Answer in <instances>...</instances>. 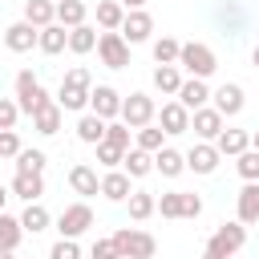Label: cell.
Instances as JSON below:
<instances>
[{
  "instance_id": "obj_1",
  "label": "cell",
  "mask_w": 259,
  "mask_h": 259,
  "mask_svg": "<svg viewBox=\"0 0 259 259\" xmlns=\"http://www.w3.org/2000/svg\"><path fill=\"white\" fill-rule=\"evenodd\" d=\"M16 105H20V113H28V117L40 113L45 105H53L49 93L40 89V81L32 77V69H20V73H16Z\"/></svg>"
},
{
  "instance_id": "obj_2",
  "label": "cell",
  "mask_w": 259,
  "mask_h": 259,
  "mask_svg": "<svg viewBox=\"0 0 259 259\" xmlns=\"http://www.w3.org/2000/svg\"><path fill=\"white\" fill-rule=\"evenodd\" d=\"M178 65L190 73V77H198V81H206L214 69H219V61H214V53L206 49V45H198V40H190V45H182V53H178Z\"/></svg>"
},
{
  "instance_id": "obj_3",
  "label": "cell",
  "mask_w": 259,
  "mask_h": 259,
  "mask_svg": "<svg viewBox=\"0 0 259 259\" xmlns=\"http://www.w3.org/2000/svg\"><path fill=\"white\" fill-rule=\"evenodd\" d=\"M243 243H247V227H243V223H223V227L210 235L206 251H210L214 259H231V255H235Z\"/></svg>"
},
{
  "instance_id": "obj_4",
  "label": "cell",
  "mask_w": 259,
  "mask_h": 259,
  "mask_svg": "<svg viewBox=\"0 0 259 259\" xmlns=\"http://www.w3.org/2000/svg\"><path fill=\"white\" fill-rule=\"evenodd\" d=\"M113 243H117L121 259H154V251H158L154 235H146V231H130V227H121V231L113 235Z\"/></svg>"
},
{
  "instance_id": "obj_5",
  "label": "cell",
  "mask_w": 259,
  "mask_h": 259,
  "mask_svg": "<svg viewBox=\"0 0 259 259\" xmlns=\"http://www.w3.org/2000/svg\"><path fill=\"white\" fill-rule=\"evenodd\" d=\"M97 57H101L105 69H125V65H130V45H125V36H121V32H101V36H97Z\"/></svg>"
},
{
  "instance_id": "obj_6",
  "label": "cell",
  "mask_w": 259,
  "mask_h": 259,
  "mask_svg": "<svg viewBox=\"0 0 259 259\" xmlns=\"http://www.w3.org/2000/svg\"><path fill=\"white\" fill-rule=\"evenodd\" d=\"M89 227H93V210H89V202H73V206H65L61 219H57L61 239H77V235H85Z\"/></svg>"
},
{
  "instance_id": "obj_7",
  "label": "cell",
  "mask_w": 259,
  "mask_h": 259,
  "mask_svg": "<svg viewBox=\"0 0 259 259\" xmlns=\"http://www.w3.org/2000/svg\"><path fill=\"white\" fill-rule=\"evenodd\" d=\"M121 121H125L130 130H146V125L154 121V97H146V93H130V97L121 101Z\"/></svg>"
},
{
  "instance_id": "obj_8",
  "label": "cell",
  "mask_w": 259,
  "mask_h": 259,
  "mask_svg": "<svg viewBox=\"0 0 259 259\" xmlns=\"http://www.w3.org/2000/svg\"><path fill=\"white\" fill-rule=\"evenodd\" d=\"M89 109H93L101 121L121 117V97H117V89H113V85H97V89L89 93Z\"/></svg>"
},
{
  "instance_id": "obj_9",
  "label": "cell",
  "mask_w": 259,
  "mask_h": 259,
  "mask_svg": "<svg viewBox=\"0 0 259 259\" xmlns=\"http://www.w3.org/2000/svg\"><path fill=\"white\" fill-rule=\"evenodd\" d=\"M36 40H40V28H32L28 20H16V24L4 28V45H8L12 53H28Z\"/></svg>"
},
{
  "instance_id": "obj_10",
  "label": "cell",
  "mask_w": 259,
  "mask_h": 259,
  "mask_svg": "<svg viewBox=\"0 0 259 259\" xmlns=\"http://www.w3.org/2000/svg\"><path fill=\"white\" fill-rule=\"evenodd\" d=\"M190 130L198 134V138H206V142H219V134H223V113L219 109H194V117H190Z\"/></svg>"
},
{
  "instance_id": "obj_11",
  "label": "cell",
  "mask_w": 259,
  "mask_h": 259,
  "mask_svg": "<svg viewBox=\"0 0 259 259\" xmlns=\"http://www.w3.org/2000/svg\"><path fill=\"white\" fill-rule=\"evenodd\" d=\"M154 32V20H150V12L146 8H138V12H125V24H121V36H125V45H138V40H146Z\"/></svg>"
},
{
  "instance_id": "obj_12",
  "label": "cell",
  "mask_w": 259,
  "mask_h": 259,
  "mask_svg": "<svg viewBox=\"0 0 259 259\" xmlns=\"http://www.w3.org/2000/svg\"><path fill=\"white\" fill-rule=\"evenodd\" d=\"M219 158H223V154H219L210 142H198V146L186 154V166H190L194 174H214V170H219Z\"/></svg>"
},
{
  "instance_id": "obj_13",
  "label": "cell",
  "mask_w": 259,
  "mask_h": 259,
  "mask_svg": "<svg viewBox=\"0 0 259 259\" xmlns=\"http://www.w3.org/2000/svg\"><path fill=\"white\" fill-rule=\"evenodd\" d=\"M69 186L77 190V194H101V178H97V170L93 166H85V162H77L73 170H69Z\"/></svg>"
},
{
  "instance_id": "obj_14",
  "label": "cell",
  "mask_w": 259,
  "mask_h": 259,
  "mask_svg": "<svg viewBox=\"0 0 259 259\" xmlns=\"http://www.w3.org/2000/svg\"><path fill=\"white\" fill-rule=\"evenodd\" d=\"M210 97H214V109H219L223 117H235V113H243V89H239V85H219Z\"/></svg>"
},
{
  "instance_id": "obj_15",
  "label": "cell",
  "mask_w": 259,
  "mask_h": 259,
  "mask_svg": "<svg viewBox=\"0 0 259 259\" xmlns=\"http://www.w3.org/2000/svg\"><path fill=\"white\" fill-rule=\"evenodd\" d=\"M162 130L166 134H186L190 130V109L182 101H166L162 105Z\"/></svg>"
},
{
  "instance_id": "obj_16",
  "label": "cell",
  "mask_w": 259,
  "mask_h": 259,
  "mask_svg": "<svg viewBox=\"0 0 259 259\" xmlns=\"http://www.w3.org/2000/svg\"><path fill=\"white\" fill-rule=\"evenodd\" d=\"M101 194L109 198V202H125L134 190H130V174L125 170H109L105 178H101Z\"/></svg>"
},
{
  "instance_id": "obj_17",
  "label": "cell",
  "mask_w": 259,
  "mask_h": 259,
  "mask_svg": "<svg viewBox=\"0 0 259 259\" xmlns=\"http://www.w3.org/2000/svg\"><path fill=\"white\" fill-rule=\"evenodd\" d=\"M24 20L32 28H49V24H57V4L53 0H28L24 4Z\"/></svg>"
},
{
  "instance_id": "obj_18",
  "label": "cell",
  "mask_w": 259,
  "mask_h": 259,
  "mask_svg": "<svg viewBox=\"0 0 259 259\" xmlns=\"http://www.w3.org/2000/svg\"><path fill=\"white\" fill-rule=\"evenodd\" d=\"M36 49H40V53H49V57H57L61 49H69V28H65V24H49V28H40Z\"/></svg>"
},
{
  "instance_id": "obj_19",
  "label": "cell",
  "mask_w": 259,
  "mask_h": 259,
  "mask_svg": "<svg viewBox=\"0 0 259 259\" xmlns=\"http://www.w3.org/2000/svg\"><path fill=\"white\" fill-rule=\"evenodd\" d=\"M178 101H182L186 109H202V105L210 101V89H206V81H198V77L182 81V89H178Z\"/></svg>"
},
{
  "instance_id": "obj_20",
  "label": "cell",
  "mask_w": 259,
  "mask_h": 259,
  "mask_svg": "<svg viewBox=\"0 0 259 259\" xmlns=\"http://www.w3.org/2000/svg\"><path fill=\"white\" fill-rule=\"evenodd\" d=\"M214 150H219V154L239 158L243 150H251V134H247V130H223V134H219V142H214Z\"/></svg>"
},
{
  "instance_id": "obj_21",
  "label": "cell",
  "mask_w": 259,
  "mask_h": 259,
  "mask_svg": "<svg viewBox=\"0 0 259 259\" xmlns=\"http://www.w3.org/2000/svg\"><path fill=\"white\" fill-rule=\"evenodd\" d=\"M154 170H158V174H166V178H178V174L186 170V154H178V150L162 146V150L154 154Z\"/></svg>"
},
{
  "instance_id": "obj_22",
  "label": "cell",
  "mask_w": 259,
  "mask_h": 259,
  "mask_svg": "<svg viewBox=\"0 0 259 259\" xmlns=\"http://www.w3.org/2000/svg\"><path fill=\"white\" fill-rule=\"evenodd\" d=\"M239 223H259V182H247L239 190Z\"/></svg>"
},
{
  "instance_id": "obj_23",
  "label": "cell",
  "mask_w": 259,
  "mask_h": 259,
  "mask_svg": "<svg viewBox=\"0 0 259 259\" xmlns=\"http://www.w3.org/2000/svg\"><path fill=\"white\" fill-rule=\"evenodd\" d=\"M105 125H109V121H101L97 113H85V117L77 121V138H81L85 146H101V142H105Z\"/></svg>"
},
{
  "instance_id": "obj_24",
  "label": "cell",
  "mask_w": 259,
  "mask_h": 259,
  "mask_svg": "<svg viewBox=\"0 0 259 259\" xmlns=\"http://www.w3.org/2000/svg\"><path fill=\"white\" fill-rule=\"evenodd\" d=\"M12 194L24 198V202H36V198L45 194V178H40V174H16V178H12Z\"/></svg>"
},
{
  "instance_id": "obj_25",
  "label": "cell",
  "mask_w": 259,
  "mask_h": 259,
  "mask_svg": "<svg viewBox=\"0 0 259 259\" xmlns=\"http://www.w3.org/2000/svg\"><path fill=\"white\" fill-rule=\"evenodd\" d=\"M97 24H101L105 32H117V28L125 24V8H121L117 0H101V4H97Z\"/></svg>"
},
{
  "instance_id": "obj_26",
  "label": "cell",
  "mask_w": 259,
  "mask_h": 259,
  "mask_svg": "<svg viewBox=\"0 0 259 259\" xmlns=\"http://www.w3.org/2000/svg\"><path fill=\"white\" fill-rule=\"evenodd\" d=\"M89 93H93V89H85V85H69V81H61L57 105H61V109H85V105H89Z\"/></svg>"
},
{
  "instance_id": "obj_27",
  "label": "cell",
  "mask_w": 259,
  "mask_h": 259,
  "mask_svg": "<svg viewBox=\"0 0 259 259\" xmlns=\"http://www.w3.org/2000/svg\"><path fill=\"white\" fill-rule=\"evenodd\" d=\"M32 130H36V134H45V138H53V134L61 130V105L53 101V105H45L40 113H32Z\"/></svg>"
},
{
  "instance_id": "obj_28",
  "label": "cell",
  "mask_w": 259,
  "mask_h": 259,
  "mask_svg": "<svg viewBox=\"0 0 259 259\" xmlns=\"http://www.w3.org/2000/svg\"><path fill=\"white\" fill-rule=\"evenodd\" d=\"M125 174L130 178H146L150 170H154V154H146V150H125Z\"/></svg>"
},
{
  "instance_id": "obj_29",
  "label": "cell",
  "mask_w": 259,
  "mask_h": 259,
  "mask_svg": "<svg viewBox=\"0 0 259 259\" xmlns=\"http://www.w3.org/2000/svg\"><path fill=\"white\" fill-rule=\"evenodd\" d=\"M125 202H130V219H138V223H142V219H150V214L158 210V198H154L150 190H134Z\"/></svg>"
},
{
  "instance_id": "obj_30",
  "label": "cell",
  "mask_w": 259,
  "mask_h": 259,
  "mask_svg": "<svg viewBox=\"0 0 259 259\" xmlns=\"http://www.w3.org/2000/svg\"><path fill=\"white\" fill-rule=\"evenodd\" d=\"M57 24L81 28V24H85V4H81V0H61V4H57Z\"/></svg>"
},
{
  "instance_id": "obj_31",
  "label": "cell",
  "mask_w": 259,
  "mask_h": 259,
  "mask_svg": "<svg viewBox=\"0 0 259 259\" xmlns=\"http://www.w3.org/2000/svg\"><path fill=\"white\" fill-rule=\"evenodd\" d=\"M20 235H24L20 219H12V214H0V251H16V247H20Z\"/></svg>"
},
{
  "instance_id": "obj_32",
  "label": "cell",
  "mask_w": 259,
  "mask_h": 259,
  "mask_svg": "<svg viewBox=\"0 0 259 259\" xmlns=\"http://www.w3.org/2000/svg\"><path fill=\"white\" fill-rule=\"evenodd\" d=\"M154 85H158L162 93H174V97H178V89H182L178 65H158V69H154Z\"/></svg>"
},
{
  "instance_id": "obj_33",
  "label": "cell",
  "mask_w": 259,
  "mask_h": 259,
  "mask_svg": "<svg viewBox=\"0 0 259 259\" xmlns=\"http://www.w3.org/2000/svg\"><path fill=\"white\" fill-rule=\"evenodd\" d=\"M69 49H73V53H93V49H97V32H93L89 24L69 28Z\"/></svg>"
},
{
  "instance_id": "obj_34",
  "label": "cell",
  "mask_w": 259,
  "mask_h": 259,
  "mask_svg": "<svg viewBox=\"0 0 259 259\" xmlns=\"http://www.w3.org/2000/svg\"><path fill=\"white\" fill-rule=\"evenodd\" d=\"M178 53H182V45L174 36H158L154 40V61L158 65H178Z\"/></svg>"
},
{
  "instance_id": "obj_35",
  "label": "cell",
  "mask_w": 259,
  "mask_h": 259,
  "mask_svg": "<svg viewBox=\"0 0 259 259\" xmlns=\"http://www.w3.org/2000/svg\"><path fill=\"white\" fill-rule=\"evenodd\" d=\"M20 227H24V231H32V235H36V231H45V227H49V210H45L40 202H28V206H24V214H20Z\"/></svg>"
},
{
  "instance_id": "obj_36",
  "label": "cell",
  "mask_w": 259,
  "mask_h": 259,
  "mask_svg": "<svg viewBox=\"0 0 259 259\" xmlns=\"http://www.w3.org/2000/svg\"><path fill=\"white\" fill-rule=\"evenodd\" d=\"M45 170V154L40 150H20L16 154V174H40Z\"/></svg>"
},
{
  "instance_id": "obj_37",
  "label": "cell",
  "mask_w": 259,
  "mask_h": 259,
  "mask_svg": "<svg viewBox=\"0 0 259 259\" xmlns=\"http://www.w3.org/2000/svg\"><path fill=\"white\" fill-rule=\"evenodd\" d=\"M235 166H239V174H243V182H259V150H243Z\"/></svg>"
},
{
  "instance_id": "obj_38",
  "label": "cell",
  "mask_w": 259,
  "mask_h": 259,
  "mask_svg": "<svg viewBox=\"0 0 259 259\" xmlns=\"http://www.w3.org/2000/svg\"><path fill=\"white\" fill-rule=\"evenodd\" d=\"M162 138H166V130H154V125H146V130H138V150H146V154H158V150H162Z\"/></svg>"
},
{
  "instance_id": "obj_39",
  "label": "cell",
  "mask_w": 259,
  "mask_h": 259,
  "mask_svg": "<svg viewBox=\"0 0 259 259\" xmlns=\"http://www.w3.org/2000/svg\"><path fill=\"white\" fill-rule=\"evenodd\" d=\"M105 142L117 146V150H130V125L125 121H109L105 125Z\"/></svg>"
},
{
  "instance_id": "obj_40",
  "label": "cell",
  "mask_w": 259,
  "mask_h": 259,
  "mask_svg": "<svg viewBox=\"0 0 259 259\" xmlns=\"http://www.w3.org/2000/svg\"><path fill=\"white\" fill-rule=\"evenodd\" d=\"M158 210H162V219H182V190L162 194L158 198Z\"/></svg>"
},
{
  "instance_id": "obj_41",
  "label": "cell",
  "mask_w": 259,
  "mask_h": 259,
  "mask_svg": "<svg viewBox=\"0 0 259 259\" xmlns=\"http://www.w3.org/2000/svg\"><path fill=\"white\" fill-rule=\"evenodd\" d=\"M97 162L113 170V166H121V162H125V150H117V146H109V142H101V146H97Z\"/></svg>"
},
{
  "instance_id": "obj_42",
  "label": "cell",
  "mask_w": 259,
  "mask_h": 259,
  "mask_svg": "<svg viewBox=\"0 0 259 259\" xmlns=\"http://www.w3.org/2000/svg\"><path fill=\"white\" fill-rule=\"evenodd\" d=\"M16 117H20V105H16L12 97H0V130H12Z\"/></svg>"
},
{
  "instance_id": "obj_43",
  "label": "cell",
  "mask_w": 259,
  "mask_h": 259,
  "mask_svg": "<svg viewBox=\"0 0 259 259\" xmlns=\"http://www.w3.org/2000/svg\"><path fill=\"white\" fill-rule=\"evenodd\" d=\"M49 259H81V251H77V239H61V243H53Z\"/></svg>"
},
{
  "instance_id": "obj_44",
  "label": "cell",
  "mask_w": 259,
  "mask_h": 259,
  "mask_svg": "<svg viewBox=\"0 0 259 259\" xmlns=\"http://www.w3.org/2000/svg\"><path fill=\"white\" fill-rule=\"evenodd\" d=\"M89 255H93V259H121V251H117V243H113V239H97Z\"/></svg>"
},
{
  "instance_id": "obj_45",
  "label": "cell",
  "mask_w": 259,
  "mask_h": 259,
  "mask_svg": "<svg viewBox=\"0 0 259 259\" xmlns=\"http://www.w3.org/2000/svg\"><path fill=\"white\" fill-rule=\"evenodd\" d=\"M0 154H4V158H16V154H20V138H16L12 130H0Z\"/></svg>"
},
{
  "instance_id": "obj_46",
  "label": "cell",
  "mask_w": 259,
  "mask_h": 259,
  "mask_svg": "<svg viewBox=\"0 0 259 259\" xmlns=\"http://www.w3.org/2000/svg\"><path fill=\"white\" fill-rule=\"evenodd\" d=\"M202 214V198L198 194H182V219H198Z\"/></svg>"
},
{
  "instance_id": "obj_47",
  "label": "cell",
  "mask_w": 259,
  "mask_h": 259,
  "mask_svg": "<svg viewBox=\"0 0 259 259\" xmlns=\"http://www.w3.org/2000/svg\"><path fill=\"white\" fill-rule=\"evenodd\" d=\"M65 81H69V85H85V89L93 85V81H89V69H81V65H77V69H69V73H65Z\"/></svg>"
},
{
  "instance_id": "obj_48",
  "label": "cell",
  "mask_w": 259,
  "mask_h": 259,
  "mask_svg": "<svg viewBox=\"0 0 259 259\" xmlns=\"http://www.w3.org/2000/svg\"><path fill=\"white\" fill-rule=\"evenodd\" d=\"M142 4H146V0H121V8H125V12H138Z\"/></svg>"
},
{
  "instance_id": "obj_49",
  "label": "cell",
  "mask_w": 259,
  "mask_h": 259,
  "mask_svg": "<svg viewBox=\"0 0 259 259\" xmlns=\"http://www.w3.org/2000/svg\"><path fill=\"white\" fill-rule=\"evenodd\" d=\"M251 150H259V130H255V134H251Z\"/></svg>"
},
{
  "instance_id": "obj_50",
  "label": "cell",
  "mask_w": 259,
  "mask_h": 259,
  "mask_svg": "<svg viewBox=\"0 0 259 259\" xmlns=\"http://www.w3.org/2000/svg\"><path fill=\"white\" fill-rule=\"evenodd\" d=\"M4 198H8V194H4V186H0V214H4Z\"/></svg>"
},
{
  "instance_id": "obj_51",
  "label": "cell",
  "mask_w": 259,
  "mask_h": 259,
  "mask_svg": "<svg viewBox=\"0 0 259 259\" xmlns=\"http://www.w3.org/2000/svg\"><path fill=\"white\" fill-rule=\"evenodd\" d=\"M0 259H12V251H0Z\"/></svg>"
},
{
  "instance_id": "obj_52",
  "label": "cell",
  "mask_w": 259,
  "mask_h": 259,
  "mask_svg": "<svg viewBox=\"0 0 259 259\" xmlns=\"http://www.w3.org/2000/svg\"><path fill=\"white\" fill-rule=\"evenodd\" d=\"M251 61H255V65H259V45H255V57H251Z\"/></svg>"
},
{
  "instance_id": "obj_53",
  "label": "cell",
  "mask_w": 259,
  "mask_h": 259,
  "mask_svg": "<svg viewBox=\"0 0 259 259\" xmlns=\"http://www.w3.org/2000/svg\"><path fill=\"white\" fill-rule=\"evenodd\" d=\"M202 259H214V255H210V251H206V255H202Z\"/></svg>"
},
{
  "instance_id": "obj_54",
  "label": "cell",
  "mask_w": 259,
  "mask_h": 259,
  "mask_svg": "<svg viewBox=\"0 0 259 259\" xmlns=\"http://www.w3.org/2000/svg\"><path fill=\"white\" fill-rule=\"evenodd\" d=\"M53 4H61V0H53Z\"/></svg>"
}]
</instances>
